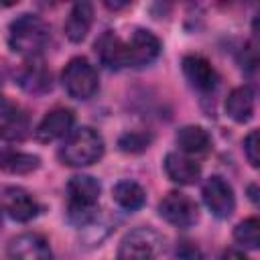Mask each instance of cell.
<instances>
[{"label":"cell","mask_w":260,"mask_h":260,"mask_svg":"<svg viewBox=\"0 0 260 260\" xmlns=\"http://www.w3.org/2000/svg\"><path fill=\"white\" fill-rule=\"evenodd\" d=\"M0 207L16 221H30L41 211L37 199L20 187H6L0 197Z\"/></svg>","instance_id":"obj_10"},{"label":"cell","mask_w":260,"mask_h":260,"mask_svg":"<svg viewBox=\"0 0 260 260\" xmlns=\"http://www.w3.org/2000/svg\"><path fill=\"white\" fill-rule=\"evenodd\" d=\"M16 79H18V85L24 91L35 93V95H41V93L51 89V71L39 61V57L37 59H28L20 67Z\"/></svg>","instance_id":"obj_15"},{"label":"cell","mask_w":260,"mask_h":260,"mask_svg":"<svg viewBox=\"0 0 260 260\" xmlns=\"http://www.w3.org/2000/svg\"><path fill=\"white\" fill-rule=\"evenodd\" d=\"M100 183L89 175H75L67 183V217L75 225H87L95 219Z\"/></svg>","instance_id":"obj_2"},{"label":"cell","mask_w":260,"mask_h":260,"mask_svg":"<svg viewBox=\"0 0 260 260\" xmlns=\"http://www.w3.org/2000/svg\"><path fill=\"white\" fill-rule=\"evenodd\" d=\"M61 81L65 91L75 100H89L95 95L100 87L98 71L85 57H73L65 65L61 73Z\"/></svg>","instance_id":"obj_4"},{"label":"cell","mask_w":260,"mask_h":260,"mask_svg":"<svg viewBox=\"0 0 260 260\" xmlns=\"http://www.w3.org/2000/svg\"><path fill=\"white\" fill-rule=\"evenodd\" d=\"M165 173L173 183L179 185H193L199 175H201V167L195 158L183 154V152H169L165 156Z\"/></svg>","instance_id":"obj_14"},{"label":"cell","mask_w":260,"mask_h":260,"mask_svg":"<svg viewBox=\"0 0 260 260\" xmlns=\"http://www.w3.org/2000/svg\"><path fill=\"white\" fill-rule=\"evenodd\" d=\"M93 51L100 59L102 65H106L108 69H122L128 67V55H126V41H122L116 32L106 30L98 37V41L93 43Z\"/></svg>","instance_id":"obj_12"},{"label":"cell","mask_w":260,"mask_h":260,"mask_svg":"<svg viewBox=\"0 0 260 260\" xmlns=\"http://www.w3.org/2000/svg\"><path fill=\"white\" fill-rule=\"evenodd\" d=\"M41 165V158L26 152H2L0 154V169L14 173V175H26L37 171Z\"/></svg>","instance_id":"obj_20"},{"label":"cell","mask_w":260,"mask_h":260,"mask_svg":"<svg viewBox=\"0 0 260 260\" xmlns=\"http://www.w3.org/2000/svg\"><path fill=\"white\" fill-rule=\"evenodd\" d=\"M104 138L98 130L81 126L71 130L59 148V158L69 167H87L104 156Z\"/></svg>","instance_id":"obj_3"},{"label":"cell","mask_w":260,"mask_h":260,"mask_svg":"<svg viewBox=\"0 0 260 260\" xmlns=\"http://www.w3.org/2000/svg\"><path fill=\"white\" fill-rule=\"evenodd\" d=\"M175 142L179 150L187 156H201L207 154L211 148V136L201 126H183L175 134Z\"/></svg>","instance_id":"obj_16"},{"label":"cell","mask_w":260,"mask_h":260,"mask_svg":"<svg viewBox=\"0 0 260 260\" xmlns=\"http://www.w3.org/2000/svg\"><path fill=\"white\" fill-rule=\"evenodd\" d=\"M158 215L175 228H191L199 219V207L189 195L171 191L158 203Z\"/></svg>","instance_id":"obj_6"},{"label":"cell","mask_w":260,"mask_h":260,"mask_svg":"<svg viewBox=\"0 0 260 260\" xmlns=\"http://www.w3.org/2000/svg\"><path fill=\"white\" fill-rule=\"evenodd\" d=\"M250 199H252L254 203L258 201V197H256V185H252V187H250Z\"/></svg>","instance_id":"obj_27"},{"label":"cell","mask_w":260,"mask_h":260,"mask_svg":"<svg viewBox=\"0 0 260 260\" xmlns=\"http://www.w3.org/2000/svg\"><path fill=\"white\" fill-rule=\"evenodd\" d=\"M254 102H256L254 100V89L250 85H240V87L232 89L230 95L225 98V114L232 120L244 124L254 114Z\"/></svg>","instance_id":"obj_18"},{"label":"cell","mask_w":260,"mask_h":260,"mask_svg":"<svg viewBox=\"0 0 260 260\" xmlns=\"http://www.w3.org/2000/svg\"><path fill=\"white\" fill-rule=\"evenodd\" d=\"M75 122V116L69 108H55L45 114V118L39 122L35 136L39 142H53L57 138H63L71 132Z\"/></svg>","instance_id":"obj_11"},{"label":"cell","mask_w":260,"mask_h":260,"mask_svg":"<svg viewBox=\"0 0 260 260\" xmlns=\"http://www.w3.org/2000/svg\"><path fill=\"white\" fill-rule=\"evenodd\" d=\"M221 260H250L242 250H234V248H230V250H225L223 254H221Z\"/></svg>","instance_id":"obj_26"},{"label":"cell","mask_w":260,"mask_h":260,"mask_svg":"<svg viewBox=\"0 0 260 260\" xmlns=\"http://www.w3.org/2000/svg\"><path fill=\"white\" fill-rule=\"evenodd\" d=\"M150 140H152L150 134L140 132V130H132V132H126V134L120 136L118 146H120V150H124V152H140V150L148 148Z\"/></svg>","instance_id":"obj_23"},{"label":"cell","mask_w":260,"mask_h":260,"mask_svg":"<svg viewBox=\"0 0 260 260\" xmlns=\"http://www.w3.org/2000/svg\"><path fill=\"white\" fill-rule=\"evenodd\" d=\"M177 256L181 260H201V252L195 244L191 242H179L177 246Z\"/></svg>","instance_id":"obj_25"},{"label":"cell","mask_w":260,"mask_h":260,"mask_svg":"<svg viewBox=\"0 0 260 260\" xmlns=\"http://www.w3.org/2000/svg\"><path fill=\"white\" fill-rule=\"evenodd\" d=\"M28 132V124L26 118L16 114V112H6L4 120L0 122V140H22Z\"/></svg>","instance_id":"obj_21"},{"label":"cell","mask_w":260,"mask_h":260,"mask_svg":"<svg viewBox=\"0 0 260 260\" xmlns=\"http://www.w3.org/2000/svg\"><path fill=\"white\" fill-rule=\"evenodd\" d=\"M0 223H2V207H0Z\"/></svg>","instance_id":"obj_28"},{"label":"cell","mask_w":260,"mask_h":260,"mask_svg":"<svg viewBox=\"0 0 260 260\" xmlns=\"http://www.w3.org/2000/svg\"><path fill=\"white\" fill-rule=\"evenodd\" d=\"M234 238L248 250H256L260 246V221L258 217H248L240 221L234 230Z\"/></svg>","instance_id":"obj_22"},{"label":"cell","mask_w":260,"mask_h":260,"mask_svg":"<svg viewBox=\"0 0 260 260\" xmlns=\"http://www.w3.org/2000/svg\"><path fill=\"white\" fill-rule=\"evenodd\" d=\"M160 53V41L154 32L146 28H136L132 37L126 41L128 67H144L150 65Z\"/></svg>","instance_id":"obj_8"},{"label":"cell","mask_w":260,"mask_h":260,"mask_svg":"<svg viewBox=\"0 0 260 260\" xmlns=\"http://www.w3.org/2000/svg\"><path fill=\"white\" fill-rule=\"evenodd\" d=\"M10 260H53V252L49 242L35 232L20 234L8 244Z\"/></svg>","instance_id":"obj_9"},{"label":"cell","mask_w":260,"mask_h":260,"mask_svg":"<svg viewBox=\"0 0 260 260\" xmlns=\"http://www.w3.org/2000/svg\"><path fill=\"white\" fill-rule=\"evenodd\" d=\"M181 65L187 81L199 91H211L219 81L215 67L201 55H185Z\"/></svg>","instance_id":"obj_13"},{"label":"cell","mask_w":260,"mask_h":260,"mask_svg":"<svg viewBox=\"0 0 260 260\" xmlns=\"http://www.w3.org/2000/svg\"><path fill=\"white\" fill-rule=\"evenodd\" d=\"M201 195H203V201L207 205V209L219 217V219H225L234 213L236 209V197H234V189L232 185L221 179L219 175H213L209 177L205 183H203V189H201Z\"/></svg>","instance_id":"obj_7"},{"label":"cell","mask_w":260,"mask_h":260,"mask_svg":"<svg viewBox=\"0 0 260 260\" xmlns=\"http://www.w3.org/2000/svg\"><path fill=\"white\" fill-rule=\"evenodd\" d=\"M91 22H93V6L89 2H77L73 4L65 24H63V30H65V37L71 41V43H81L89 28H91Z\"/></svg>","instance_id":"obj_17"},{"label":"cell","mask_w":260,"mask_h":260,"mask_svg":"<svg viewBox=\"0 0 260 260\" xmlns=\"http://www.w3.org/2000/svg\"><path fill=\"white\" fill-rule=\"evenodd\" d=\"M112 197L126 211H136L146 201V193L136 181H120V183H116V187L112 189Z\"/></svg>","instance_id":"obj_19"},{"label":"cell","mask_w":260,"mask_h":260,"mask_svg":"<svg viewBox=\"0 0 260 260\" xmlns=\"http://www.w3.org/2000/svg\"><path fill=\"white\" fill-rule=\"evenodd\" d=\"M244 154L248 162L256 169L260 165V154H258V130H250L244 138Z\"/></svg>","instance_id":"obj_24"},{"label":"cell","mask_w":260,"mask_h":260,"mask_svg":"<svg viewBox=\"0 0 260 260\" xmlns=\"http://www.w3.org/2000/svg\"><path fill=\"white\" fill-rule=\"evenodd\" d=\"M162 238L148 225L130 230L118 248V260H154L160 252Z\"/></svg>","instance_id":"obj_5"},{"label":"cell","mask_w":260,"mask_h":260,"mask_svg":"<svg viewBox=\"0 0 260 260\" xmlns=\"http://www.w3.org/2000/svg\"><path fill=\"white\" fill-rule=\"evenodd\" d=\"M51 37L49 24L37 14H20L10 22L8 28V45L10 49L26 59H37L47 47Z\"/></svg>","instance_id":"obj_1"}]
</instances>
